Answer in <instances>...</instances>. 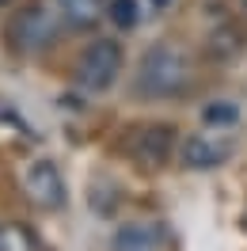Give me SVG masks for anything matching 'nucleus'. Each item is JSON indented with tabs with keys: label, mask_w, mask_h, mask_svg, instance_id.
<instances>
[{
	"label": "nucleus",
	"mask_w": 247,
	"mask_h": 251,
	"mask_svg": "<svg viewBox=\"0 0 247 251\" xmlns=\"http://www.w3.org/2000/svg\"><path fill=\"white\" fill-rule=\"evenodd\" d=\"M0 4H8V0H0Z\"/></svg>",
	"instance_id": "15"
},
{
	"label": "nucleus",
	"mask_w": 247,
	"mask_h": 251,
	"mask_svg": "<svg viewBox=\"0 0 247 251\" xmlns=\"http://www.w3.org/2000/svg\"><path fill=\"white\" fill-rule=\"evenodd\" d=\"M232 152H236V145L228 137H221V133H194L183 145V164L194 168V172H209V168H221Z\"/></svg>",
	"instance_id": "6"
},
{
	"label": "nucleus",
	"mask_w": 247,
	"mask_h": 251,
	"mask_svg": "<svg viewBox=\"0 0 247 251\" xmlns=\"http://www.w3.org/2000/svg\"><path fill=\"white\" fill-rule=\"evenodd\" d=\"M190 80H194L190 76V57L175 42H156L141 53L133 84L148 99H175L190 88Z\"/></svg>",
	"instance_id": "1"
},
{
	"label": "nucleus",
	"mask_w": 247,
	"mask_h": 251,
	"mask_svg": "<svg viewBox=\"0 0 247 251\" xmlns=\"http://www.w3.org/2000/svg\"><path fill=\"white\" fill-rule=\"evenodd\" d=\"M201 118L209 126H232L236 118H240V110L232 107V103H209V107L201 110Z\"/></svg>",
	"instance_id": "12"
},
{
	"label": "nucleus",
	"mask_w": 247,
	"mask_h": 251,
	"mask_svg": "<svg viewBox=\"0 0 247 251\" xmlns=\"http://www.w3.org/2000/svg\"><path fill=\"white\" fill-rule=\"evenodd\" d=\"M244 228H247V209H244Z\"/></svg>",
	"instance_id": "13"
},
{
	"label": "nucleus",
	"mask_w": 247,
	"mask_h": 251,
	"mask_svg": "<svg viewBox=\"0 0 247 251\" xmlns=\"http://www.w3.org/2000/svg\"><path fill=\"white\" fill-rule=\"evenodd\" d=\"M240 27H232V23H224V27H217L213 34H209V53H213L217 61H228V57H236L240 53Z\"/></svg>",
	"instance_id": "10"
},
{
	"label": "nucleus",
	"mask_w": 247,
	"mask_h": 251,
	"mask_svg": "<svg viewBox=\"0 0 247 251\" xmlns=\"http://www.w3.org/2000/svg\"><path fill=\"white\" fill-rule=\"evenodd\" d=\"M156 4H160V8H164V4H168V0H156Z\"/></svg>",
	"instance_id": "14"
},
{
	"label": "nucleus",
	"mask_w": 247,
	"mask_h": 251,
	"mask_svg": "<svg viewBox=\"0 0 247 251\" xmlns=\"http://www.w3.org/2000/svg\"><path fill=\"white\" fill-rule=\"evenodd\" d=\"M118 73H122V46L114 38H95V42H88V46L80 50V57H76L80 88L107 92L110 84L118 80Z\"/></svg>",
	"instance_id": "3"
},
{
	"label": "nucleus",
	"mask_w": 247,
	"mask_h": 251,
	"mask_svg": "<svg viewBox=\"0 0 247 251\" xmlns=\"http://www.w3.org/2000/svg\"><path fill=\"white\" fill-rule=\"evenodd\" d=\"M0 251H46L42 236L23 221H0Z\"/></svg>",
	"instance_id": "8"
},
{
	"label": "nucleus",
	"mask_w": 247,
	"mask_h": 251,
	"mask_svg": "<svg viewBox=\"0 0 247 251\" xmlns=\"http://www.w3.org/2000/svg\"><path fill=\"white\" fill-rule=\"evenodd\" d=\"M23 194H27L38 209H46V213L61 209L65 198H69V190H65V179H61V172H57V164H53V160H34V164H27V172H23Z\"/></svg>",
	"instance_id": "5"
},
{
	"label": "nucleus",
	"mask_w": 247,
	"mask_h": 251,
	"mask_svg": "<svg viewBox=\"0 0 247 251\" xmlns=\"http://www.w3.org/2000/svg\"><path fill=\"white\" fill-rule=\"evenodd\" d=\"M57 34H61V12H49L46 4H27L8 19V46L23 57L53 50Z\"/></svg>",
	"instance_id": "2"
},
{
	"label": "nucleus",
	"mask_w": 247,
	"mask_h": 251,
	"mask_svg": "<svg viewBox=\"0 0 247 251\" xmlns=\"http://www.w3.org/2000/svg\"><path fill=\"white\" fill-rule=\"evenodd\" d=\"M114 251H156V232L148 225H125L114 236Z\"/></svg>",
	"instance_id": "9"
},
{
	"label": "nucleus",
	"mask_w": 247,
	"mask_h": 251,
	"mask_svg": "<svg viewBox=\"0 0 247 251\" xmlns=\"http://www.w3.org/2000/svg\"><path fill=\"white\" fill-rule=\"evenodd\" d=\"M107 19L118 27V31H133V27L141 23L137 0H107Z\"/></svg>",
	"instance_id": "11"
},
{
	"label": "nucleus",
	"mask_w": 247,
	"mask_h": 251,
	"mask_svg": "<svg viewBox=\"0 0 247 251\" xmlns=\"http://www.w3.org/2000/svg\"><path fill=\"white\" fill-rule=\"evenodd\" d=\"M57 12L69 27L76 31H92L99 19L107 16V0H57Z\"/></svg>",
	"instance_id": "7"
},
{
	"label": "nucleus",
	"mask_w": 247,
	"mask_h": 251,
	"mask_svg": "<svg viewBox=\"0 0 247 251\" xmlns=\"http://www.w3.org/2000/svg\"><path fill=\"white\" fill-rule=\"evenodd\" d=\"M125 152L137 160L145 172H160L164 164L175 152V129L168 122H156V126H137L125 141Z\"/></svg>",
	"instance_id": "4"
}]
</instances>
